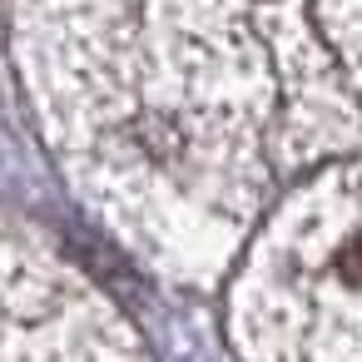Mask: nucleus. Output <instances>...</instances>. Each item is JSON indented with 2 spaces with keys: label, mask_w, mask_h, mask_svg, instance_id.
I'll use <instances>...</instances> for the list:
<instances>
[{
  "label": "nucleus",
  "mask_w": 362,
  "mask_h": 362,
  "mask_svg": "<svg viewBox=\"0 0 362 362\" xmlns=\"http://www.w3.org/2000/svg\"><path fill=\"white\" fill-rule=\"evenodd\" d=\"M342 298H352V303H362V218L327 248V273H322Z\"/></svg>",
  "instance_id": "f257e3e1"
}]
</instances>
